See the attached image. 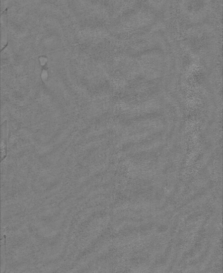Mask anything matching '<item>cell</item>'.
Listing matches in <instances>:
<instances>
[{"label":"cell","instance_id":"cell-1","mask_svg":"<svg viewBox=\"0 0 223 273\" xmlns=\"http://www.w3.org/2000/svg\"><path fill=\"white\" fill-rule=\"evenodd\" d=\"M7 122L5 121L3 125L2 128V159L6 156L7 149Z\"/></svg>","mask_w":223,"mask_h":273}]
</instances>
